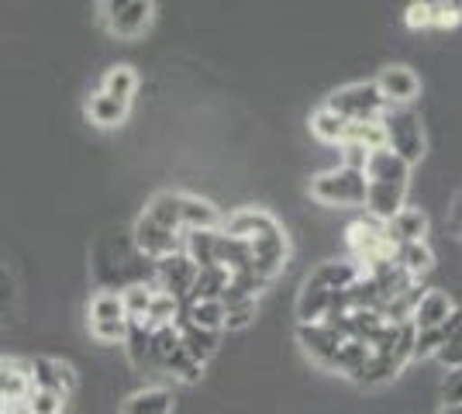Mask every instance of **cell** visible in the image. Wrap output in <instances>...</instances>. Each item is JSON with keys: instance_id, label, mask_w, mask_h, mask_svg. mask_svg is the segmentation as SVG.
<instances>
[{"instance_id": "obj_21", "label": "cell", "mask_w": 462, "mask_h": 414, "mask_svg": "<svg viewBox=\"0 0 462 414\" xmlns=\"http://www.w3.org/2000/svg\"><path fill=\"white\" fill-rule=\"evenodd\" d=\"M104 97H115L121 104H132L138 90V73L128 66V62H121V66H111L104 77H100V87H97Z\"/></svg>"}, {"instance_id": "obj_13", "label": "cell", "mask_w": 462, "mask_h": 414, "mask_svg": "<svg viewBox=\"0 0 462 414\" xmlns=\"http://www.w3.org/2000/svg\"><path fill=\"white\" fill-rule=\"evenodd\" d=\"M456 311H459L456 300L445 294V290H439V287H424V294L418 297V304H414L411 325H414V332H435V328H445Z\"/></svg>"}, {"instance_id": "obj_27", "label": "cell", "mask_w": 462, "mask_h": 414, "mask_svg": "<svg viewBox=\"0 0 462 414\" xmlns=\"http://www.w3.org/2000/svg\"><path fill=\"white\" fill-rule=\"evenodd\" d=\"M176 321H180V300H173L162 290H152L149 311H145V325L149 328H166V325H176Z\"/></svg>"}, {"instance_id": "obj_1", "label": "cell", "mask_w": 462, "mask_h": 414, "mask_svg": "<svg viewBox=\"0 0 462 414\" xmlns=\"http://www.w3.org/2000/svg\"><path fill=\"white\" fill-rule=\"evenodd\" d=\"M297 342L314 366H321L328 373H342L348 380H359L363 366L369 359V345L352 342V338L335 328V325H297Z\"/></svg>"}, {"instance_id": "obj_12", "label": "cell", "mask_w": 462, "mask_h": 414, "mask_svg": "<svg viewBox=\"0 0 462 414\" xmlns=\"http://www.w3.org/2000/svg\"><path fill=\"white\" fill-rule=\"evenodd\" d=\"M373 83H376L386 107H411L421 94V79L411 66H386Z\"/></svg>"}, {"instance_id": "obj_15", "label": "cell", "mask_w": 462, "mask_h": 414, "mask_svg": "<svg viewBox=\"0 0 462 414\" xmlns=\"http://www.w3.org/2000/svg\"><path fill=\"white\" fill-rule=\"evenodd\" d=\"M383 232L393 245L428 242V215H424L421 207H401V211L383 225Z\"/></svg>"}, {"instance_id": "obj_36", "label": "cell", "mask_w": 462, "mask_h": 414, "mask_svg": "<svg viewBox=\"0 0 462 414\" xmlns=\"http://www.w3.org/2000/svg\"><path fill=\"white\" fill-rule=\"evenodd\" d=\"M407 28H428V4H411L407 7Z\"/></svg>"}, {"instance_id": "obj_18", "label": "cell", "mask_w": 462, "mask_h": 414, "mask_svg": "<svg viewBox=\"0 0 462 414\" xmlns=\"http://www.w3.org/2000/svg\"><path fill=\"white\" fill-rule=\"evenodd\" d=\"M28 391H32L28 363H21V359H0V400L7 408H14V404L24 400Z\"/></svg>"}, {"instance_id": "obj_9", "label": "cell", "mask_w": 462, "mask_h": 414, "mask_svg": "<svg viewBox=\"0 0 462 414\" xmlns=\"http://www.w3.org/2000/svg\"><path fill=\"white\" fill-rule=\"evenodd\" d=\"M28 380H32V387L49 391V394L62 397V400H69L73 391H77V370L69 363H62V359H52V355H35L28 363Z\"/></svg>"}, {"instance_id": "obj_22", "label": "cell", "mask_w": 462, "mask_h": 414, "mask_svg": "<svg viewBox=\"0 0 462 414\" xmlns=\"http://www.w3.org/2000/svg\"><path fill=\"white\" fill-rule=\"evenodd\" d=\"M217 232H187L183 235V256L190 259L197 270H208V266H217Z\"/></svg>"}, {"instance_id": "obj_29", "label": "cell", "mask_w": 462, "mask_h": 414, "mask_svg": "<svg viewBox=\"0 0 462 414\" xmlns=\"http://www.w3.org/2000/svg\"><path fill=\"white\" fill-rule=\"evenodd\" d=\"M21 408L24 414H62L66 411V400L56 394H49V391H39V387H32L24 400H21Z\"/></svg>"}, {"instance_id": "obj_34", "label": "cell", "mask_w": 462, "mask_h": 414, "mask_svg": "<svg viewBox=\"0 0 462 414\" xmlns=\"http://www.w3.org/2000/svg\"><path fill=\"white\" fill-rule=\"evenodd\" d=\"M369 156H373V152H366V149L356 145V142H346V145H342V166H348V170H363Z\"/></svg>"}, {"instance_id": "obj_35", "label": "cell", "mask_w": 462, "mask_h": 414, "mask_svg": "<svg viewBox=\"0 0 462 414\" xmlns=\"http://www.w3.org/2000/svg\"><path fill=\"white\" fill-rule=\"evenodd\" d=\"M14 304V280L7 273V266L0 262V317L7 315V308Z\"/></svg>"}, {"instance_id": "obj_2", "label": "cell", "mask_w": 462, "mask_h": 414, "mask_svg": "<svg viewBox=\"0 0 462 414\" xmlns=\"http://www.w3.org/2000/svg\"><path fill=\"white\" fill-rule=\"evenodd\" d=\"M411 170L404 159H397L386 149H376L363 166L366 177V207L373 221L386 225L401 207H407V190H411Z\"/></svg>"}, {"instance_id": "obj_14", "label": "cell", "mask_w": 462, "mask_h": 414, "mask_svg": "<svg viewBox=\"0 0 462 414\" xmlns=\"http://www.w3.org/2000/svg\"><path fill=\"white\" fill-rule=\"evenodd\" d=\"M276 228H283V225L263 207H242L235 215L221 217V232L231 238H242V242H255V238L270 235Z\"/></svg>"}, {"instance_id": "obj_26", "label": "cell", "mask_w": 462, "mask_h": 414, "mask_svg": "<svg viewBox=\"0 0 462 414\" xmlns=\"http://www.w3.org/2000/svg\"><path fill=\"white\" fill-rule=\"evenodd\" d=\"M435 359L442 363L445 370H462V308L448 321V336H445L442 349L435 353Z\"/></svg>"}, {"instance_id": "obj_19", "label": "cell", "mask_w": 462, "mask_h": 414, "mask_svg": "<svg viewBox=\"0 0 462 414\" xmlns=\"http://www.w3.org/2000/svg\"><path fill=\"white\" fill-rule=\"evenodd\" d=\"M87 121L97 124V128H117V124H125L128 121V111H132V104H121L115 97H104L100 90H94L90 97H87Z\"/></svg>"}, {"instance_id": "obj_38", "label": "cell", "mask_w": 462, "mask_h": 414, "mask_svg": "<svg viewBox=\"0 0 462 414\" xmlns=\"http://www.w3.org/2000/svg\"><path fill=\"white\" fill-rule=\"evenodd\" d=\"M439 414H462V408H442Z\"/></svg>"}, {"instance_id": "obj_8", "label": "cell", "mask_w": 462, "mask_h": 414, "mask_svg": "<svg viewBox=\"0 0 462 414\" xmlns=\"http://www.w3.org/2000/svg\"><path fill=\"white\" fill-rule=\"evenodd\" d=\"M328 111H335L338 118H346L348 124H363V121H380V115L386 111L383 97L376 90V83L366 79V83H348L342 90H335L331 97L325 100Z\"/></svg>"}, {"instance_id": "obj_31", "label": "cell", "mask_w": 462, "mask_h": 414, "mask_svg": "<svg viewBox=\"0 0 462 414\" xmlns=\"http://www.w3.org/2000/svg\"><path fill=\"white\" fill-rule=\"evenodd\" d=\"M255 311H259V300H238V304H228L225 308V332H242L255 321Z\"/></svg>"}, {"instance_id": "obj_4", "label": "cell", "mask_w": 462, "mask_h": 414, "mask_svg": "<svg viewBox=\"0 0 462 414\" xmlns=\"http://www.w3.org/2000/svg\"><path fill=\"white\" fill-rule=\"evenodd\" d=\"M380 128H383V149L404 159L407 166L424 159V128L414 107H386L380 115Z\"/></svg>"}, {"instance_id": "obj_6", "label": "cell", "mask_w": 462, "mask_h": 414, "mask_svg": "<svg viewBox=\"0 0 462 414\" xmlns=\"http://www.w3.org/2000/svg\"><path fill=\"white\" fill-rule=\"evenodd\" d=\"M87 328L90 338H97L100 345H125L128 338V315L117 290H97L87 304Z\"/></svg>"}, {"instance_id": "obj_32", "label": "cell", "mask_w": 462, "mask_h": 414, "mask_svg": "<svg viewBox=\"0 0 462 414\" xmlns=\"http://www.w3.org/2000/svg\"><path fill=\"white\" fill-rule=\"evenodd\" d=\"M462 4H428V28H459Z\"/></svg>"}, {"instance_id": "obj_25", "label": "cell", "mask_w": 462, "mask_h": 414, "mask_svg": "<svg viewBox=\"0 0 462 414\" xmlns=\"http://www.w3.org/2000/svg\"><path fill=\"white\" fill-rule=\"evenodd\" d=\"M310 135L318 138V142H325V145H346L348 121L338 118V115L328 111V107H318V111L310 115Z\"/></svg>"}, {"instance_id": "obj_30", "label": "cell", "mask_w": 462, "mask_h": 414, "mask_svg": "<svg viewBox=\"0 0 462 414\" xmlns=\"http://www.w3.org/2000/svg\"><path fill=\"white\" fill-rule=\"evenodd\" d=\"M346 142H356V145H363L366 152H376V149H383V128H380V121H363V124H348Z\"/></svg>"}, {"instance_id": "obj_10", "label": "cell", "mask_w": 462, "mask_h": 414, "mask_svg": "<svg viewBox=\"0 0 462 414\" xmlns=\"http://www.w3.org/2000/svg\"><path fill=\"white\" fill-rule=\"evenodd\" d=\"M193 280H197V266L183 256V249L155 262V290H162V294H170L173 300H180V308L190 297Z\"/></svg>"}, {"instance_id": "obj_20", "label": "cell", "mask_w": 462, "mask_h": 414, "mask_svg": "<svg viewBox=\"0 0 462 414\" xmlns=\"http://www.w3.org/2000/svg\"><path fill=\"white\" fill-rule=\"evenodd\" d=\"M180 321H187L193 328L204 332H225V304L221 300H197V304H183L180 308Z\"/></svg>"}, {"instance_id": "obj_5", "label": "cell", "mask_w": 462, "mask_h": 414, "mask_svg": "<svg viewBox=\"0 0 462 414\" xmlns=\"http://www.w3.org/2000/svg\"><path fill=\"white\" fill-rule=\"evenodd\" d=\"M308 194L310 200H318L325 207H363L366 204V177H363V170L335 166L310 179Z\"/></svg>"}, {"instance_id": "obj_28", "label": "cell", "mask_w": 462, "mask_h": 414, "mask_svg": "<svg viewBox=\"0 0 462 414\" xmlns=\"http://www.w3.org/2000/svg\"><path fill=\"white\" fill-rule=\"evenodd\" d=\"M155 287H145V283H132L121 290V304H125V315L128 321H138L145 325V311H149V300H152Z\"/></svg>"}, {"instance_id": "obj_7", "label": "cell", "mask_w": 462, "mask_h": 414, "mask_svg": "<svg viewBox=\"0 0 462 414\" xmlns=\"http://www.w3.org/2000/svg\"><path fill=\"white\" fill-rule=\"evenodd\" d=\"M100 21L115 39L135 41L152 28L155 4L152 0H107L100 4Z\"/></svg>"}, {"instance_id": "obj_37", "label": "cell", "mask_w": 462, "mask_h": 414, "mask_svg": "<svg viewBox=\"0 0 462 414\" xmlns=\"http://www.w3.org/2000/svg\"><path fill=\"white\" fill-rule=\"evenodd\" d=\"M448 228H452V235L462 238V190L456 194L452 200V211H448Z\"/></svg>"}, {"instance_id": "obj_11", "label": "cell", "mask_w": 462, "mask_h": 414, "mask_svg": "<svg viewBox=\"0 0 462 414\" xmlns=\"http://www.w3.org/2000/svg\"><path fill=\"white\" fill-rule=\"evenodd\" d=\"M132 238H135L138 253L145 259H152V262L173 256V253L183 249V235H180V232H170V228L155 225L152 217H145V215H138L135 228H132Z\"/></svg>"}, {"instance_id": "obj_33", "label": "cell", "mask_w": 462, "mask_h": 414, "mask_svg": "<svg viewBox=\"0 0 462 414\" xmlns=\"http://www.w3.org/2000/svg\"><path fill=\"white\" fill-rule=\"evenodd\" d=\"M442 400L445 408H462V370H448L442 383Z\"/></svg>"}, {"instance_id": "obj_24", "label": "cell", "mask_w": 462, "mask_h": 414, "mask_svg": "<svg viewBox=\"0 0 462 414\" xmlns=\"http://www.w3.org/2000/svg\"><path fill=\"white\" fill-rule=\"evenodd\" d=\"M393 262H397V266H401V270L418 283L424 273H431V266H435V253H431V245H428V242L397 245V259H393Z\"/></svg>"}, {"instance_id": "obj_23", "label": "cell", "mask_w": 462, "mask_h": 414, "mask_svg": "<svg viewBox=\"0 0 462 414\" xmlns=\"http://www.w3.org/2000/svg\"><path fill=\"white\" fill-rule=\"evenodd\" d=\"M231 273L225 266H208V270H197V280H193V290L183 304H197V300H221L225 287H228Z\"/></svg>"}, {"instance_id": "obj_17", "label": "cell", "mask_w": 462, "mask_h": 414, "mask_svg": "<svg viewBox=\"0 0 462 414\" xmlns=\"http://www.w3.org/2000/svg\"><path fill=\"white\" fill-rule=\"evenodd\" d=\"M117 414H173V391L166 387H142L121 400Z\"/></svg>"}, {"instance_id": "obj_16", "label": "cell", "mask_w": 462, "mask_h": 414, "mask_svg": "<svg viewBox=\"0 0 462 414\" xmlns=\"http://www.w3.org/2000/svg\"><path fill=\"white\" fill-rule=\"evenodd\" d=\"M176 332H180V345L183 353L190 355L197 366H208L214 359V353L221 349V336L217 332H204V328H193L187 321H176Z\"/></svg>"}, {"instance_id": "obj_39", "label": "cell", "mask_w": 462, "mask_h": 414, "mask_svg": "<svg viewBox=\"0 0 462 414\" xmlns=\"http://www.w3.org/2000/svg\"><path fill=\"white\" fill-rule=\"evenodd\" d=\"M7 414H14V411H7Z\"/></svg>"}, {"instance_id": "obj_3", "label": "cell", "mask_w": 462, "mask_h": 414, "mask_svg": "<svg viewBox=\"0 0 462 414\" xmlns=\"http://www.w3.org/2000/svg\"><path fill=\"white\" fill-rule=\"evenodd\" d=\"M359 280V266L352 259H331L321 262L314 273L304 280L300 294H297V317L300 325H321L331 308L338 304V297Z\"/></svg>"}]
</instances>
